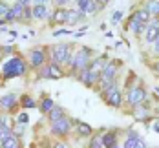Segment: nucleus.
Listing matches in <instances>:
<instances>
[{
    "label": "nucleus",
    "instance_id": "obj_1",
    "mask_svg": "<svg viewBox=\"0 0 159 148\" xmlns=\"http://www.w3.org/2000/svg\"><path fill=\"white\" fill-rule=\"evenodd\" d=\"M24 62L20 61V59H11V61H7L6 64H4V75L6 77H18V75H22L24 73Z\"/></svg>",
    "mask_w": 159,
    "mask_h": 148
},
{
    "label": "nucleus",
    "instance_id": "obj_2",
    "mask_svg": "<svg viewBox=\"0 0 159 148\" xmlns=\"http://www.w3.org/2000/svg\"><path fill=\"white\" fill-rule=\"evenodd\" d=\"M146 97V93H144L143 88H132L130 92H128V102L132 104V106H137V104H141Z\"/></svg>",
    "mask_w": 159,
    "mask_h": 148
},
{
    "label": "nucleus",
    "instance_id": "obj_3",
    "mask_svg": "<svg viewBox=\"0 0 159 148\" xmlns=\"http://www.w3.org/2000/svg\"><path fill=\"white\" fill-rule=\"evenodd\" d=\"M51 132H53V133H61V135L68 133V132H70V123H68V119L61 117L59 121H53V128H51Z\"/></svg>",
    "mask_w": 159,
    "mask_h": 148
},
{
    "label": "nucleus",
    "instance_id": "obj_4",
    "mask_svg": "<svg viewBox=\"0 0 159 148\" xmlns=\"http://www.w3.org/2000/svg\"><path fill=\"white\" fill-rule=\"evenodd\" d=\"M53 61L55 62H62V61H70V51H68V46L62 44L59 48L53 49Z\"/></svg>",
    "mask_w": 159,
    "mask_h": 148
},
{
    "label": "nucleus",
    "instance_id": "obj_5",
    "mask_svg": "<svg viewBox=\"0 0 159 148\" xmlns=\"http://www.w3.org/2000/svg\"><path fill=\"white\" fill-rule=\"evenodd\" d=\"M88 57H90V51L88 49H80L79 53L75 55V61H73V68L82 70L84 66L88 64Z\"/></svg>",
    "mask_w": 159,
    "mask_h": 148
},
{
    "label": "nucleus",
    "instance_id": "obj_6",
    "mask_svg": "<svg viewBox=\"0 0 159 148\" xmlns=\"http://www.w3.org/2000/svg\"><path fill=\"white\" fill-rule=\"evenodd\" d=\"M106 97H108L111 106H119V104H121V95H119L117 88H115L111 82H110V86H108V90H106Z\"/></svg>",
    "mask_w": 159,
    "mask_h": 148
},
{
    "label": "nucleus",
    "instance_id": "obj_7",
    "mask_svg": "<svg viewBox=\"0 0 159 148\" xmlns=\"http://www.w3.org/2000/svg\"><path fill=\"white\" fill-rule=\"evenodd\" d=\"M115 71H117V68L115 64H108L104 70H102V82L104 84H110L113 81V77H115Z\"/></svg>",
    "mask_w": 159,
    "mask_h": 148
},
{
    "label": "nucleus",
    "instance_id": "obj_8",
    "mask_svg": "<svg viewBox=\"0 0 159 148\" xmlns=\"http://www.w3.org/2000/svg\"><path fill=\"white\" fill-rule=\"evenodd\" d=\"M22 13H24V6H22V4H16V6H13V7L7 11V15H6V20L20 18V16H22Z\"/></svg>",
    "mask_w": 159,
    "mask_h": 148
},
{
    "label": "nucleus",
    "instance_id": "obj_9",
    "mask_svg": "<svg viewBox=\"0 0 159 148\" xmlns=\"http://www.w3.org/2000/svg\"><path fill=\"white\" fill-rule=\"evenodd\" d=\"M77 4H79V7H80L82 13H93V11H95L93 0H77Z\"/></svg>",
    "mask_w": 159,
    "mask_h": 148
},
{
    "label": "nucleus",
    "instance_id": "obj_10",
    "mask_svg": "<svg viewBox=\"0 0 159 148\" xmlns=\"http://www.w3.org/2000/svg\"><path fill=\"white\" fill-rule=\"evenodd\" d=\"M97 77H99V73H97V71L88 70V71H82V75H80V81L84 82V84H93V82L97 81Z\"/></svg>",
    "mask_w": 159,
    "mask_h": 148
},
{
    "label": "nucleus",
    "instance_id": "obj_11",
    "mask_svg": "<svg viewBox=\"0 0 159 148\" xmlns=\"http://www.w3.org/2000/svg\"><path fill=\"white\" fill-rule=\"evenodd\" d=\"M30 59H31V64H33V66H40L42 62H44V51H40V49H35V51H31Z\"/></svg>",
    "mask_w": 159,
    "mask_h": 148
},
{
    "label": "nucleus",
    "instance_id": "obj_12",
    "mask_svg": "<svg viewBox=\"0 0 159 148\" xmlns=\"http://www.w3.org/2000/svg\"><path fill=\"white\" fill-rule=\"evenodd\" d=\"M62 75V71H61V68H57V66H49L48 70L44 71V77H51V79H59Z\"/></svg>",
    "mask_w": 159,
    "mask_h": 148
},
{
    "label": "nucleus",
    "instance_id": "obj_13",
    "mask_svg": "<svg viewBox=\"0 0 159 148\" xmlns=\"http://www.w3.org/2000/svg\"><path fill=\"white\" fill-rule=\"evenodd\" d=\"M2 148H18V139H15L13 135H7L2 139Z\"/></svg>",
    "mask_w": 159,
    "mask_h": 148
},
{
    "label": "nucleus",
    "instance_id": "obj_14",
    "mask_svg": "<svg viewBox=\"0 0 159 148\" xmlns=\"http://www.w3.org/2000/svg\"><path fill=\"white\" fill-rule=\"evenodd\" d=\"M33 15L37 16V18H46V16H48V9H46V6H44V4H37L35 9H33Z\"/></svg>",
    "mask_w": 159,
    "mask_h": 148
},
{
    "label": "nucleus",
    "instance_id": "obj_15",
    "mask_svg": "<svg viewBox=\"0 0 159 148\" xmlns=\"http://www.w3.org/2000/svg\"><path fill=\"white\" fill-rule=\"evenodd\" d=\"M15 102H16V99H15V95H4V97L0 99V104L4 106V108H13L15 106Z\"/></svg>",
    "mask_w": 159,
    "mask_h": 148
},
{
    "label": "nucleus",
    "instance_id": "obj_16",
    "mask_svg": "<svg viewBox=\"0 0 159 148\" xmlns=\"http://www.w3.org/2000/svg\"><path fill=\"white\" fill-rule=\"evenodd\" d=\"M148 18H150V13H148L146 9H143V11H137V13L134 15V18H132V20L141 22V24H146V22H148Z\"/></svg>",
    "mask_w": 159,
    "mask_h": 148
},
{
    "label": "nucleus",
    "instance_id": "obj_17",
    "mask_svg": "<svg viewBox=\"0 0 159 148\" xmlns=\"http://www.w3.org/2000/svg\"><path fill=\"white\" fill-rule=\"evenodd\" d=\"M157 31H159V28H156V26L146 28V40H148V42H156V38H157Z\"/></svg>",
    "mask_w": 159,
    "mask_h": 148
},
{
    "label": "nucleus",
    "instance_id": "obj_18",
    "mask_svg": "<svg viewBox=\"0 0 159 148\" xmlns=\"http://www.w3.org/2000/svg\"><path fill=\"white\" fill-rule=\"evenodd\" d=\"M82 15H80L79 11H68L66 13V22H70V24H75V22H79Z\"/></svg>",
    "mask_w": 159,
    "mask_h": 148
},
{
    "label": "nucleus",
    "instance_id": "obj_19",
    "mask_svg": "<svg viewBox=\"0 0 159 148\" xmlns=\"http://www.w3.org/2000/svg\"><path fill=\"white\" fill-rule=\"evenodd\" d=\"M146 11H148L150 15H159V2L157 0H150V2L146 4Z\"/></svg>",
    "mask_w": 159,
    "mask_h": 148
},
{
    "label": "nucleus",
    "instance_id": "obj_20",
    "mask_svg": "<svg viewBox=\"0 0 159 148\" xmlns=\"http://www.w3.org/2000/svg\"><path fill=\"white\" fill-rule=\"evenodd\" d=\"M115 145V135L113 133H106V135H102V146L104 148H111Z\"/></svg>",
    "mask_w": 159,
    "mask_h": 148
},
{
    "label": "nucleus",
    "instance_id": "obj_21",
    "mask_svg": "<svg viewBox=\"0 0 159 148\" xmlns=\"http://www.w3.org/2000/svg\"><path fill=\"white\" fill-rule=\"evenodd\" d=\"M61 117H62V110H61V108H55V106H53V108L49 110V119H51V121H59Z\"/></svg>",
    "mask_w": 159,
    "mask_h": 148
},
{
    "label": "nucleus",
    "instance_id": "obj_22",
    "mask_svg": "<svg viewBox=\"0 0 159 148\" xmlns=\"http://www.w3.org/2000/svg\"><path fill=\"white\" fill-rule=\"evenodd\" d=\"M77 130H79L80 135H90V133H92V128H90L88 124H84V123H79V124H77Z\"/></svg>",
    "mask_w": 159,
    "mask_h": 148
},
{
    "label": "nucleus",
    "instance_id": "obj_23",
    "mask_svg": "<svg viewBox=\"0 0 159 148\" xmlns=\"http://www.w3.org/2000/svg\"><path fill=\"white\" fill-rule=\"evenodd\" d=\"M66 13H68V11H64V9H57L53 18H55L57 22H66Z\"/></svg>",
    "mask_w": 159,
    "mask_h": 148
},
{
    "label": "nucleus",
    "instance_id": "obj_24",
    "mask_svg": "<svg viewBox=\"0 0 159 148\" xmlns=\"http://www.w3.org/2000/svg\"><path fill=\"white\" fill-rule=\"evenodd\" d=\"M144 28V24H141V22H135V20H132L130 22V29H134L135 33H141Z\"/></svg>",
    "mask_w": 159,
    "mask_h": 148
},
{
    "label": "nucleus",
    "instance_id": "obj_25",
    "mask_svg": "<svg viewBox=\"0 0 159 148\" xmlns=\"http://www.w3.org/2000/svg\"><path fill=\"white\" fill-rule=\"evenodd\" d=\"M90 148H102V137H101V135H95V137L92 139Z\"/></svg>",
    "mask_w": 159,
    "mask_h": 148
},
{
    "label": "nucleus",
    "instance_id": "obj_26",
    "mask_svg": "<svg viewBox=\"0 0 159 148\" xmlns=\"http://www.w3.org/2000/svg\"><path fill=\"white\" fill-rule=\"evenodd\" d=\"M53 108V101L51 99H46L44 102H42V112H49Z\"/></svg>",
    "mask_w": 159,
    "mask_h": 148
},
{
    "label": "nucleus",
    "instance_id": "obj_27",
    "mask_svg": "<svg viewBox=\"0 0 159 148\" xmlns=\"http://www.w3.org/2000/svg\"><path fill=\"white\" fill-rule=\"evenodd\" d=\"M22 104H24L26 108H33V106H35V102H33L31 97H24L22 99Z\"/></svg>",
    "mask_w": 159,
    "mask_h": 148
},
{
    "label": "nucleus",
    "instance_id": "obj_28",
    "mask_svg": "<svg viewBox=\"0 0 159 148\" xmlns=\"http://www.w3.org/2000/svg\"><path fill=\"white\" fill-rule=\"evenodd\" d=\"M135 139H137V137H135ZM135 139H134V137H128L126 143H125V148H134L135 146Z\"/></svg>",
    "mask_w": 159,
    "mask_h": 148
},
{
    "label": "nucleus",
    "instance_id": "obj_29",
    "mask_svg": "<svg viewBox=\"0 0 159 148\" xmlns=\"http://www.w3.org/2000/svg\"><path fill=\"white\" fill-rule=\"evenodd\" d=\"M121 18H123V13H121V11H115V13L111 15V22H115V24H117Z\"/></svg>",
    "mask_w": 159,
    "mask_h": 148
},
{
    "label": "nucleus",
    "instance_id": "obj_30",
    "mask_svg": "<svg viewBox=\"0 0 159 148\" xmlns=\"http://www.w3.org/2000/svg\"><path fill=\"white\" fill-rule=\"evenodd\" d=\"M101 68H102V61H95L93 66H92V71H97V73H99V70H101Z\"/></svg>",
    "mask_w": 159,
    "mask_h": 148
},
{
    "label": "nucleus",
    "instance_id": "obj_31",
    "mask_svg": "<svg viewBox=\"0 0 159 148\" xmlns=\"http://www.w3.org/2000/svg\"><path fill=\"white\" fill-rule=\"evenodd\" d=\"M134 148H146V143H144L143 139H139V137H137V139H135V146Z\"/></svg>",
    "mask_w": 159,
    "mask_h": 148
},
{
    "label": "nucleus",
    "instance_id": "obj_32",
    "mask_svg": "<svg viewBox=\"0 0 159 148\" xmlns=\"http://www.w3.org/2000/svg\"><path fill=\"white\" fill-rule=\"evenodd\" d=\"M7 11H9V7L4 6V4H0V15H7Z\"/></svg>",
    "mask_w": 159,
    "mask_h": 148
},
{
    "label": "nucleus",
    "instance_id": "obj_33",
    "mask_svg": "<svg viewBox=\"0 0 159 148\" xmlns=\"http://www.w3.org/2000/svg\"><path fill=\"white\" fill-rule=\"evenodd\" d=\"M18 121H20V123H28V115L20 114V115H18Z\"/></svg>",
    "mask_w": 159,
    "mask_h": 148
},
{
    "label": "nucleus",
    "instance_id": "obj_34",
    "mask_svg": "<svg viewBox=\"0 0 159 148\" xmlns=\"http://www.w3.org/2000/svg\"><path fill=\"white\" fill-rule=\"evenodd\" d=\"M55 2H57V4H59V6H64V4H68V2H70V0H55Z\"/></svg>",
    "mask_w": 159,
    "mask_h": 148
},
{
    "label": "nucleus",
    "instance_id": "obj_35",
    "mask_svg": "<svg viewBox=\"0 0 159 148\" xmlns=\"http://www.w3.org/2000/svg\"><path fill=\"white\" fill-rule=\"evenodd\" d=\"M55 148H66V145H64V143H57V145H55Z\"/></svg>",
    "mask_w": 159,
    "mask_h": 148
},
{
    "label": "nucleus",
    "instance_id": "obj_36",
    "mask_svg": "<svg viewBox=\"0 0 159 148\" xmlns=\"http://www.w3.org/2000/svg\"><path fill=\"white\" fill-rule=\"evenodd\" d=\"M154 130H156V132H157V133H159V121H157V123H156V124H154Z\"/></svg>",
    "mask_w": 159,
    "mask_h": 148
},
{
    "label": "nucleus",
    "instance_id": "obj_37",
    "mask_svg": "<svg viewBox=\"0 0 159 148\" xmlns=\"http://www.w3.org/2000/svg\"><path fill=\"white\" fill-rule=\"evenodd\" d=\"M35 2H37V4H44V6H46V2H48V0H35Z\"/></svg>",
    "mask_w": 159,
    "mask_h": 148
},
{
    "label": "nucleus",
    "instance_id": "obj_38",
    "mask_svg": "<svg viewBox=\"0 0 159 148\" xmlns=\"http://www.w3.org/2000/svg\"><path fill=\"white\" fill-rule=\"evenodd\" d=\"M28 2H30V0H20V2H18V4H22V6H26V4H28Z\"/></svg>",
    "mask_w": 159,
    "mask_h": 148
},
{
    "label": "nucleus",
    "instance_id": "obj_39",
    "mask_svg": "<svg viewBox=\"0 0 159 148\" xmlns=\"http://www.w3.org/2000/svg\"><path fill=\"white\" fill-rule=\"evenodd\" d=\"M154 49H156V53H159V40H157V44H156V48Z\"/></svg>",
    "mask_w": 159,
    "mask_h": 148
},
{
    "label": "nucleus",
    "instance_id": "obj_40",
    "mask_svg": "<svg viewBox=\"0 0 159 148\" xmlns=\"http://www.w3.org/2000/svg\"><path fill=\"white\" fill-rule=\"evenodd\" d=\"M101 2H102V4H106V2H108V0H101Z\"/></svg>",
    "mask_w": 159,
    "mask_h": 148
},
{
    "label": "nucleus",
    "instance_id": "obj_41",
    "mask_svg": "<svg viewBox=\"0 0 159 148\" xmlns=\"http://www.w3.org/2000/svg\"><path fill=\"white\" fill-rule=\"evenodd\" d=\"M111 148H119V146H117V145H113V146H111Z\"/></svg>",
    "mask_w": 159,
    "mask_h": 148
},
{
    "label": "nucleus",
    "instance_id": "obj_42",
    "mask_svg": "<svg viewBox=\"0 0 159 148\" xmlns=\"http://www.w3.org/2000/svg\"><path fill=\"white\" fill-rule=\"evenodd\" d=\"M156 40H159V31H157V38H156Z\"/></svg>",
    "mask_w": 159,
    "mask_h": 148
},
{
    "label": "nucleus",
    "instance_id": "obj_43",
    "mask_svg": "<svg viewBox=\"0 0 159 148\" xmlns=\"http://www.w3.org/2000/svg\"><path fill=\"white\" fill-rule=\"evenodd\" d=\"M2 24H4V20H0V26H2Z\"/></svg>",
    "mask_w": 159,
    "mask_h": 148
},
{
    "label": "nucleus",
    "instance_id": "obj_44",
    "mask_svg": "<svg viewBox=\"0 0 159 148\" xmlns=\"http://www.w3.org/2000/svg\"><path fill=\"white\" fill-rule=\"evenodd\" d=\"M157 70H159V64H157Z\"/></svg>",
    "mask_w": 159,
    "mask_h": 148
}]
</instances>
